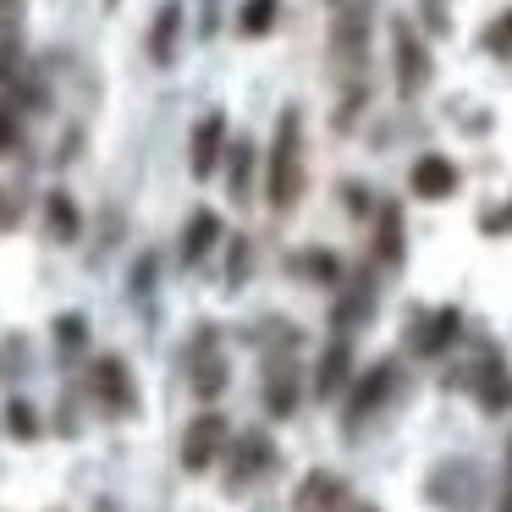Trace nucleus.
<instances>
[{
    "label": "nucleus",
    "mask_w": 512,
    "mask_h": 512,
    "mask_svg": "<svg viewBox=\"0 0 512 512\" xmlns=\"http://www.w3.org/2000/svg\"><path fill=\"white\" fill-rule=\"evenodd\" d=\"M226 441H232L226 413L204 408L199 419H188V430H182V468H188V474H210V468L221 463Z\"/></svg>",
    "instance_id": "nucleus-5"
},
{
    "label": "nucleus",
    "mask_w": 512,
    "mask_h": 512,
    "mask_svg": "<svg viewBox=\"0 0 512 512\" xmlns=\"http://www.w3.org/2000/svg\"><path fill=\"white\" fill-rule=\"evenodd\" d=\"M424 496H430L435 507H446V512H474L479 496H485V479H479L474 463L446 457V463H435V474L424 479Z\"/></svg>",
    "instance_id": "nucleus-4"
},
{
    "label": "nucleus",
    "mask_w": 512,
    "mask_h": 512,
    "mask_svg": "<svg viewBox=\"0 0 512 512\" xmlns=\"http://www.w3.org/2000/svg\"><path fill=\"white\" fill-rule=\"evenodd\" d=\"M6 435H12V441H39V435H45V419H39L34 402H23V397L6 402Z\"/></svg>",
    "instance_id": "nucleus-24"
},
{
    "label": "nucleus",
    "mask_w": 512,
    "mask_h": 512,
    "mask_svg": "<svg viewBox=\"0 0 512 512\" xmlns=\"http://www.w3.org/2000/svg\"><path fill=\"white\" fill-rule=\"evenodd\" d=\"M177 34H182V6H177V0H166V6L155 12V28H149V56H155L160 67L177 56Z\"/></svg>",
    "instance_id": "nucleus-21"
},
{
    "label": "nucleus",
    "mask_w": 512,
    "mask_h": 512,
    "mask_svg": "<svg viewBox=\"0 0 512 512\" xmlns=\"http://www.w3.org/2000/svg\"><path fill=\"white\" fill-rule=\"evenodd\" d=\"M276 6H281V0H248L243 17H237V28H243L248 39H265L270 28H276Z\"/></svg>",
    "instance_id": "nucleus-26"
},
{
    "label": "nucleus",
    "mask_w": 512,
    "mask_h": 512,
    "mask_svg": "<svg viewBox=\"0 0 512 512\" xmlns=\"http://www.w3.org/2000/svg\"><path fill=\"white\" fill-rule=\"evenodd\" d=\"M485 50H490V56H501V61H512V6L485 28Z\"/></svg>",
    "instance_id": "nucleus-27"
},
{
    "label": "nucleus",
    "mask_w": 512,
    "mask_h": 512,
    "mask_svg": "<svg viewBox=\"0 0 512 512\" xmlns=\"http://www.w3.org/2000/svg\"><path fill=\"white\" fill-rule=\"evenodd\" d=\"M17 17H23V0H0V28H17Z\"/></svg>",
    "instance_id": "nucleus-31"
},
{
    "label": "nucleus",
    "mask_w": 512,
    "mask_h": 512,
    "mask_svg": "<svg viewBox=\"0 0 512 512\" xmlns=\"http://www.w3.org/2000/svg\"><path fill=\"white\" fill-rule=\"evenodd\" d=\"M353 512H380V507H358V501H353Z\"/></svg>",
    "instance_id": "nucleus-34"
},
{
    "label": "nucleus",
    "mask_w": 512,
    "mask_h": 512,
    "mask_svg": "<svg viewBox=\"0 0 512 512\" xmlns=\"http://www.w3.org/2000/svg\"><path fill=\"white\" fill-rule=\"evenodd\" d=\"M248 259H254V248H248V237H232V259H226V287H243L248 281Z\"/></svg>",
    "instance_id": "nucleus-28"
},
{
    "label": "nucleus",
    "mask_w": 512,
    "mask_h": 512,
    "mask_svg": "<svg viewBox=\"0 0 512 512\" xmlns=\"http://www.w3.org/2000/svg\"><path fill=\"white\" fill-rule=\"evenodd\" d=\"M479 226H485V232H507V226H512V204H507V210H501V215H485V221H479Z\"/></svg>",
    "instance_id": "nucleus-32"
},
{
    "label": "nucleus",
    "mask_w": 512,
    "mask_h": 512,
    "mask_svg": "<svg viewBox=\"0 0 512 512\" xmlns=\"http://www.w3.org/2000/svg\"><path fill=\"white\" fill-rule=\"evenodd\" d=\"M474 397L485 413H507L512 408V375L501 364V353H485V364L474 369Z\"/></svg>",
    "instance_id": "nucleus-18"
},
{
    "label": "nucleus",
    "mask_w": 512,
    "mask_h": 512,
    "mask_svg": "<svg viewBox=\"0 0 512 512\" xmlns=\"http://www.w3.org/2000/svg\"><path fill=\"white\" fill-rule=\"evenodd\" d=\"M369 17L375 6L369 0H336V23H331V61L336 72H364L369 61Z\"/></svg>",
    "instance_id": "nucleus-2"
},
{
    "label": "nucleus",
    "mask_w": 512,
    "mask_h": 512,
    "mask_svg": "<svg viewBox=\"0 0 512 512\" xmlns=\"http://www.w3.org/2000/svg\"><path fill=\"white\" fill-rule=\"evenodd\" d=\"M292 512H353V485L331 468H309L292 490Z\"/></svg>",
    "instance_id": "nucleus-9"
},
{
    "label": "nucleus",
    "mask_w": 512,
    "mask_h": 512,
    "mask_svg": "<svg viewBox=\"0 0 512 512\" xmlns=\"http://www.w3.org/2000/svg\"><path fill=\"white\" fill-rule=\"evenodd\" d=\"M375 259H380V265H391V270L408 259V232H402V210H397V204H386L380 221H375Z\"/></svg>",
    "instance_id": "nucleus-20"
},
{
    "label": "nucleus",
    "mask_w": 512,
    "mask_h": 512,
    "mask_svg": "<svg viewBox=\"0 0 512 512\" xmlns=\"http://www.w3.org/2000/svg\"><path fill=\"white\" fill-rule=\"evenodd\" d=\"M501 512H512V490H507V501H501Z\"/></svg>",
    "instance_id": "nucleus-33"
},
{
    "label": "nucleus",
    "mask_w": 512,
    "mask_h": 512,
    "mask_svg": "<svg viewBox=\"0 0 512 512\" xmlns=\"http://www.w3.org/2000/svg\"><path fill=\"white\" fill-rule=\"evenodd\" d=\"M221 160H226V116L215 111V116H204V122L193 127V149H188V166H193V177H199V182H210Z\"/></svg>",
    "instance_id": "nucleus-15"
},
{
    "label": "nucleus",
    "mask_w": 512,
    "mask_h": 512,
    "mask_svg": "<svg viewBox=\"0 0 512 512\" xmlns=\"http://www.w3.org/2000/svg\"><path fill=\"white\" fill-rule=\"evenodd\" d=\"M221 237H226L221 215H215V210H193V215H188V226H182V248H177V259H182V265H199V259H210L215 248H221Z\"/></svg>",
    "instance_id": "nucleus-17"
},
{
    "label": "nucleus",
    "mask_w": 512,
    "mask_h": 512,
    "mask_svg": "<svg viewBox=\"0 0 512 512\" xmlns=\"http://www.w3.org/2000/svg\"><path fill=\"white\" fill-rule=\"evenodd\" d=\"M298 402H303V369H298L292 353H276L270 369H265V408H270V419H292Z\"/></svg>",
    "instance_id": "nucleus-11"
},
{
    "label": "nucleus",
    "mask_w": 512,
    "mask_h": 512,
    "mask_svg": "<svg viewBox=\"0 0 512 512\" xmlns=\"http://www.w3.org/2000/svg\"><path fill=\"white\" fill-rule=\"evenodd\" d=\"M12 144H17V111L0 105V149H12Z\"/></svg>",
    "instance_id": "nucleus-30"
},
{
    "label": "nucleus",
    "mask_w": 512,
    "mask_h": 512,
    "mask_svg": "<svg viewBox=\"0 0 512 512\" xmlns=\"http://www.w3.org/2000/svg\"><path fill=\"white\" fill-rule=\"evenodd\" d=\"M347 380H353V336H331V347H325L320 364H314V397L320 402L342 397Z\"/></svg>",
    "instance_id": "nucleus-13"
},
{
    "label": "nucleus",
    "mask_w": 512,
    "mask_h": 512,
    "mask_svg": "<svg viewBox=\"0 0 512 512\" xmlns=\"http://www.w3.org/2000/svg\"><path fill=\"white\" fill-rule=\"evenodd\" d=\"M457 166L446 155H419L413 160V171H408V188H413V199H430V204H441V199H452L457 193Z\"/></svg>",
    "instance_id": "nucleus-14"
},
{
    "label": "nucleus",
    "mask_w": 512,
    "mask_h": 512,
    "mask_svg": "<svg viewBox=\"0 0 512 512\" xmlns=\"http://www.w3.org/2000/svg\"><path fill=\"white\" fill-rule=\"evenodd\" d=\"M50 331H56V347L72 358L78 347H89V314L67 309V314H56V325H50Z\"/></svg>",
    "instance_id": "nucleus-25"
},
{
    "label": "nucleus",
    "mask_w": 512,
    "mask_h": 512,
    "mask_svg": "<svg viewBox=\"0 0 512 512\" xmlns=\"http://www.w3.org/2000/svg\"><path fill=\"white\" fill-rule=\"evenodd\" d=\"M369 320H375V281H369V276L342 281V292H336V309H331V331H336V336H353V331H364Z\"/></svg>",
    "instance_id": "nucleus-12"
},
{
    "label": "nucleus",
    "mask_w": 512,
    "mask_h": 512,
    "mask_svg": "<svg viewBox=\"0 0 512 512\" xmlns=\"http://www.w3.org/2000/svg\"><path fill=\"white\" fill-rule=\"evenodd\" d=\"M391 61H397V94L419 100L430 89V50L413 34V23H391Z\"/></svg>",
    "instance_id": "nucleus-8"
},
{
    "label": "nucleus",
    "mask_w": 512,
    "mask_h": 512,
    "mask_svg": "<svg viewBox=\"0 0 512 512\" xmlns=\"http://www.w3.org/2000/svg\"><path fill=\"white\" fill-rule=\"evenodd\" d=\"M265 199L276 215H292L303 199V111L287 105L276 116V138H270V160H265Z\"/></svg>",
    "instance_id": "nucleus-1"
},
{
    "label": "nucleus",
    "mask_w": 512,
    "mask_h": 512,
    "mask_svg": "<svg viewBox=\"0 0 512 512\" xmlns=\"http://www.w3.org/2000/svg\"><path fill=\"white\" fill-rule=\"evenodd\" d=\"M17 221H23V210H17L12 193L0 188V232H17Z\"/></svg>",
    "instance_id": "nucleus-29"
},
{
    "label": "nucleus",
    "mask_w": 512,
    "mask_h": 512,
    "mask_svg": "<svg viewBox=\"0 0 512 512\" xmlns=\"http://www.w3.org/2000/svg\"><path fill=\"white\" fill-rule=\"evenodd\" d=\"M221 463H226V485L243 490V485H254L259 474H270V468H276V441H270L265 430H243V435H232V441H226Z\"/></svg>",
    "instance_id": "nucleus-6"
},
{
    "label": "nucleus",
    "mask_w": 512,
    "mask_h": 512,
    "mask_svg": "<svg viewBox=\"0 0 512 512\" xmlns=\"http://www.w3.org/2000/svg\"><path fill=\"white\" fill-rule=\"evenodd\" d=\"M347 408H342V430L358 435V424H369L380 408H386V397L397 391V358H380V364H369L364 375L347 380Z\"/></svg>",
    "instance_id": "nucleus-3"
},
{
    "label": "nucleus",
    "mask_w": 512,
    "mask_h": 512,
    "mask_svg": "<svg viewBox=\"0 0 512 512\" xmlns=\"http://www.w3.org/2000/svg\"><path fill=\"white\" fill-rule=\"evenodd\" d=\"M45 221H50V232H56V243H78L83 237V210L72 204V193H50L45 199Z\"/></svg>",
    "instance_id": "nucleus-22"
},
{
    "label": "nucleus",
    "mask_w": 512,
    "mask_h": 512,
    "mask_svg": "<svg viewBox=\"0 0 512 512\" xmlns=\"http://www.w3.org/2000/svg\"><path fill=\"white\" fill-rule=\"evenodd\" d=\"M254 160H259L254 138H232L226 144V188H232L237 204H254Z\"/></svg>",
    "instance_id": "nucleus-19"
},
{
    "label": "nucleus",
    "mask_w": 512,
    "mask_h": 512,
    "mask_svg": "<svg viewBox=\"0 0 512 512\" xmlns=\"http://www.w3.org/2000/svg\"><path fill=\"white\" fill-rule=\"evenodd\" d=\"M292 270H298V276H309L314 287H342V259L325 254V248H309V254H298V259H292Z\"/></svg>",
    "instance_id": "nucleus-23"
},
{
    "label": "nucleus",
    "mask_w": 512,
    "mask_h": 512,
    "mask_svg": "<svg viewBox=\"0 0 512 512\" xmlns=\"http://www.w3.org/2000/svg\"><path fill=\"white\" fill-rule=\"evenodd\" d=\"M89 386H94V397H100V408L111 413V419H133L138 413V391H133V369H127V358L100 353L94 369H89Z\"/></svg>",
    "instance_id": "nucleus-7"
},
{
    "label": "nucleus",
    "mask_w": 512,
    "mask_h": 512,
    "mask_svg": "<svg viewBox=\"0 0 512 512\" xmlns=\"http://www.w3.org/2000/svg\"><path fill=\"white\" fill-rule=\"evenodd\" d=\"M188 364H193V391H199L204 402L221 397L232 369H226V358H221V336H215V325H199V336H193V347H188Z\"/></svg>",
    "instance_id": "nucleus-10"
},
{
    "label": "nucleus",
    "mask_w": 512,
    "mask_h": 512,
    "mask_svg": "<svg viewBox=\"0 0 512 512\" xmlns=\"http://www.w3.org/2000/svg\"><path fill=\"white\" fill-rule=\"evenodd\" d=\"M457 336H463V309H457V303H441L435 314H424L419 336H413V353H419V358H435V353H446Z\"/></svg>",
    "instance_id": "nucleus-16"
},
{
    "label": "nucleus",
    "mask_w": 512,
    "mask_h": 512,
    "mask_svg": "<svg viewBox=\"0 0 512 512\" xmlns=\"http://www.w3.org/2000/svg\"><path fill=\"white\" fill-rule=\"evenodd\" d=\"M507 457H512V452H507Z\"/></svg>",
    "instance_id": "nucleus-35"
}]
</instances>
